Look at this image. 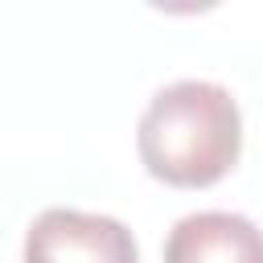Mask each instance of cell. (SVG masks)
Returning a JSON list of instances; mask_svg holds the SVG:
<instances>
[{
    "mask_svg": "<svg viewBox=\"0 0 263 263\" xmlns=\"http://www.w3.org/2000/svg\"><path fill=\"white\" fill-rule=\"evenodd\" d=\"M25 263H140V247L119 218L49 205L25 230Z\"/></svg>",
    "mask_w": 263,
    "mask_h": 263,
    "instance_id": "cell-2",
    "label": "cell"
},
{
    "mask_svg": "<svg viewBox=\"0 0 263 263\" xmlns=\"http://www.w3.org/2000/svg\"><path fill=\"white\" fill-rule=\"evenodd\" d=\"M136 152L148 177L173 189H210L242 156L238 99L205 78L160 86L136 127Z\"/></svg>",
    "mask_w": 263,
    "mask_h": 263,
    "instance_id": "cell-1",
    "label": "cell"
},
{
    "mask_svg": "<svg viewBox=\"0 0 263 263\" xmlns=\"http://www.w3.org/2000/svg\"><path fill=\"white\" fill-rule=\"evenodd\" d=\"M164 263H263V230L226 210H201L173 222Z\"/></svg>",
    "mask_w": 263,
    "mask_h": 263,
    "instance_id": "cell-3",
    "label": "cell"
}]
</instances>
